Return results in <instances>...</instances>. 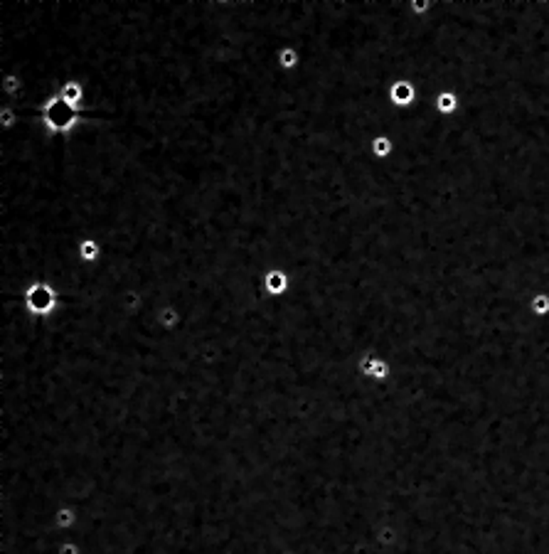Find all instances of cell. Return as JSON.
Returning <instances> with one entry per match:
<instances>
[{"label":"cell","instance_id":"obj_1","mask_svg":"<svg viewBox=\"0 0 549 554\" xmlns=\"http://www.w3.org/2000/svg\"><path fill=\"white\" fill-rule=\"evenodd\" d=\"M37 118L42 131L52 138H69L82 126V111L64 101L59 94H52V97L44 99V104L39 106Z\"/></svg>","mask_w":549,"mask_h":554},{"label":"cell","instance_id":"obj_2","mask_svg":"<svg viewBox=\"0 0 549 554\" xmlns=\"http://www.w3.org/2000/svg\"><path fill=\"white\" fill-rule=\"evenodd\" d=\"M20 303H23V308H25L27 316L52 318L54 313L62 308V293H59V288L54 286L52 281L39 278V281H32L27 288H25Z\"/></svg>","mask_w":549,"mask_h":554},{"label":"cell","instance_id":"obj_3","mask_svg":"<svg viewBox=\"0 0 549 554\" xmlns=\"http://www.w3.org/2000/svg\"><path fill=\"white\" fill-rule=\"evenodd\" d=\"M392 362L382 355H374V352H365L357 360V374L374 384H387L392 379Z\"/></svg>","mask_w":549,"mask_h":554},{"label":"cell","instance_id":"obj_4","mask_svg":"<svg viewBox=\"0 0 549 554\" xmlns=\"http://www.w3.org/2000/svg\"><path fill=\"white\" fill-rule=\"evenodd\" d=\"M419 87L409 79H397L392 87L387 89V99H389V106L394 111H409L419 104Z\"/></svg>","mask_w":549,"mask_h":554},{"label":"cell","instance_id":"obj_5","mask_svg":"<svg viewBox=\"0 0 549 554\" xmlns=\"http://www.w3.org/2000/svg\"><path fill=\"white\" fill-rule=\"evenodd\" d=\"M293 281H291V273H288V269L283 266H271L264 271L261 276V291L264 296L269 298H283L288 296V291H291Z\"/></svg>","mask_w":549,"mask_h":554},{"label":"cell","instance_id":"obj_6","mask_svg":"<svg viewBox=\"0 0 549 554\" xmlns=\"http://www.w3.org/2000/svg\"><path fill=\"white\" fill-rule=\"evenodd\" d=\"M433 109L441 118H453L461 111V97L456 89H438L433 94Z\"/></svg>","mask_w":549,"mask_h":554},{"label":"cell","instance_id":"obj_7","mask_svg":"<svg viewBox=\"0 0 549 554\" xmlns=\"http://www.w3.org/2000/svg\"><path fill=\"white\" fill-rule=\"evenodd\" d=\"M151 321L156 323L163 333H175L178 328L183 326V311L178 306H173V303H166V306H161L156 313H153Z\"/></svg>","mask_w":549,"mask_h":554},{"label":"cell","instance_id":"obj_8","mask_svg":"<svg viewBox=\"0 0 549 554\" xmlns=\"http://www.w3.org/2000/svg\"><path fill=\"white\" fill-rule=\"evenodd\" d=\"M74 252H77V259L84 266H97L104 259V244L99 239H82Z\"/></svg>","mask_w":549,"mask_h":554},{"label":"cell","instance_id":"obj_9","mask_svg":"<svg viewBox=\"0 0 549 554\" xmlns=\"http://www.w3.org/2000/svg\"><path fill=\"white\" fill-rule=\"evenodd\" d=\"M25 94V79L18 72H5L0 74V97L8 101H18Z\"/></svg>","mask_w":549,"mask_h":554},{"label":"cell","instance_id":"obj_10","mask_svg":"<svg viewBox=\"0 0 549 554\" xmlns=\"http://www.w3.org/2000/svg\"><path fill=\"white\" fill-rule=\"evenodd\" d=\"M397 151V143L389 133H374L372 141H369V156L374 161H389Z\"/></svg>","mask_w":549,"mask_h":554},{"label":"cell","instance_id":"obj_11","mask_svg":"<svg viewBox=\"0 0 549 554\" xmlns=\"http://www.w3.org/2000/svg\"><path fill=\"white\" fill-rule=\"evenodd\" d=\"M57 94L64 99V101L72 104V106H77V109H82L84 101H87V87H84V82H79V79H69V82H64Z\"/></svg>","mask_w":549,"mask_h":554},{"label":"cell","instance_id":"obj_12","mask_svg":"<svg viewBox=\"0 0 549 554\" xmlns=\"http://www.w3.org/2000/svg\"><path fill=\"white\" fill-rule=\"evenodd\" d=\"M301 52H298L293 44H283L281 49L276 52V64H278V69L281 72H286V74H293V72H298L301 69Z\"/></svg>","mask_w":549,"mask_h":554},{"label":"cell","instance_id":"obj_13","mask_svg":"<svg viewBox=\"0 0 549 554\" xmlns=\"http://www.w3.org/2000/svg\"><path fill=\"white\" fill-rule=\"evenodd\" d=\"M18 123H20V113L15 109V104L3 99V104H0V131H13Z\"/></svg>","mask_w":549,"mask_h":554},{"label":"cell","instance_id":"obj_14","mask_svg":"<svg viewBox=\"0 0 549 554\" xmlns=\"http://www.w3.org/2000/svg\"><path fill=\"white\" fill-rule=\"evenodd\" d=\"M527 308H530L532 318H549V293L547 291L535 293L530 298V303H527Z\"/></svg>","mask_w":549,"mask_h":554},{"label":"cell","instance_id":"obj_15","mask_svg":"<svg viewBox=\"0 0 549 554\" xmlns=\"http://www.w3.org/2000/svg\"><path fill=\"white\" fill-rule=\"evenodd\" d=\"M436 8V0H409V13L412 18H428Z\"/></svg>","mask_w":549,"mask_h":554},{"label":"cell","instance_id":"obj_16","mask_svg":"<svg viewBox=\"0 0 549 554\" xmlns=\"http://www.w3.org/2000/svg\"><path fill=\"white\" fill-rule=\"evenodd\" d=\"M283 554H301V552H296V550H288V552H283Z\"/></svg>","mask_w":549,"mask_h":554}]
</instances>
